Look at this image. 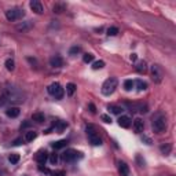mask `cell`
<instances>
[{
    "label": "cell",
    "mask_w": 176,
    "mask_h": 176,
    "mask_svg": "<svg viewBox=\"0 0 176 176\" xmlns=\"http://www.w3.org/2000/svg\"><path fill=\"white\" fill-rule=\"evenodd\" d=\"M101 118L105 122H111V117H110V116H108V114H102Z\"/></svg>",
    "instance_id": "obj_37"
},
{
    "label": "cell",
    "mask_w": 176,
    "mask_h": 176,
    "mask_svg": "<svg viewBox=\"0 0 176 176\" xmlns=\"http://www.w3.org/2000/svg\"><path fill=\"white\" fill-rule=\"evenodd\" d=\"M135 85V81L134 80H125L124 81V90L125 91H131Z\"/></svg>",
    "instance_id": "obj_25"
},
{
    "label": "cell",
    "mask_w": 176,
    "mask_h": 176,
    "mask_svg": "<svg viewBox=\"0 0 176 176\" xmlns=\"http://www.w3.org/2000/svg\"><path fill=\"white\" fill-rule=\"evenodd\" d=\"M51 176H65V172L63 171H50Z\"/></svg>",
    "instance_id": "obj_34"
},
{
    "label": "cell",
    "mask_w": 176,
    "mask_h": 176,
    "mask_svg": "<svg viewBox=\"0 0 176 176\" xmlns=\"http://www.w3.org/2000/svg\"><path fill=\"white\" fill-rule=\"evenodd\" d=\"M66 127H68V122L58 120V121H55V124H54V127H52V129H57L58 132H62L63 129H66Z\"/></svg>",
    "instance_id": "obj_17"
},
{
    "label": "cell",
    "mask_w": 176,
    "mask_h": 176,
    "mask_svg": "<svg viewBox=\"0 0 176 176\" xmlns=\"http://www.w3.org/2000/svg\"><path fill=\"white\" fill-rule=\"evenodd\" d=\"M108 109L111 111V113H114V114H121L122 111H124V109H122L121 106H114V105H110Z\"/></svg>",
    "instance_id": "obj_22"
},
{
    "label": "cell",
    "mask_w": 176,
    "mask_h": 176,
    "mask_svg": "<svg viewBox=\"0 0 176 176\" xmlns=\"http://www.w3.org/2000/svg\"><path fill=\"white\" fill-rule=\"evenodd\" d=\"M76 84H73V83H69L68 85H66V94H68L69 96H73L75 95V92H76Z\"/></svg>",
    "instance_id": "obj_19"
},
{
    "label": "cell",
    "mask_w": 176,
    "mask_h": 176,
    "mask_svg": "<svg viewBox=\"0 0 176 176\" xmlns=\"http://www.w3.org/2000/svg\"><path fill=\"white\" fill-rule=\"evenodd\" d=\"M22 143V139H17V140H14V144L15 146H18V144H21Z\"/></svg>",
    "instance_id": "obj_40"
},
{
    "label": "cell",
    "mask_w": 176,
    "mask_h": 176,
    "mask_svg": "<svg viewBox=\"0 0 176 176\" xmlns=\"http://www.w3.org/2000/svg\"><path fill=\"white\" fill-rule=\"evenodd\" d=\"M132 125H134V129L136 132H143L144 122H143V120H142V118H136L134 121V124H132Z\"/></svg>",
    "instance_id": "obj_16"
},
{
    "label": "cell",
    "mask_w": 176,
    "mask_h": 176,
    "mask_svg": "<svg viewBox=\"0 0 176 176\" xmlns=\"http://www.w3.org/2000/svg\"><path fill=\"white\" fill-rule=\"evenodd\" d=\"M32 120H33V121H36V122H44L45 117H44V114H43V113H33Z\"/></svg>",
    "instance_id": "obj_21"
},
{
    "label": "cell",
    "mask_w": 176,
    "mask_h": 176,
    "mask_svg": "<svg viewBox=\"0 0 176 176\" xmlns=\"http://www.w3.org/2000/svg\"><path fill=\"white\" fill-rule=\"evenodd\" d=\"M39 171H40V172H44V173H48V175H50V169L45 168V167H43V165H39Z\"/></svg>",
    "instance_id": "obj_38"
},
{
    "label": "cell",
    "mask_w": 176,
    "mask_h": 176,
    "mask_svg": "<svg viewBox=\"0 0 176 176\" xmlns=\"http://www.w3.org/2000/svg\"><path fill=\"white\" fill-rule=\"evenodd\" d=\"M105 66V62L103 61H96V62L92 63V69L94 70H98V69H102Z\"/></svg>",
    "instance_id": "obj_28"
},
{
    "label": "cell",
    "mask_w": 176,
    "mask_h": 176,
    "mask_svg": "<svg viewBox=\"0 0 176 176\" xmlns=\"http://www.w3.org/2000/svg\"><path fill=\"white\" fill-rule=\"evenodd\" d=\"M19 113H21V110H19V108H17V106H11V108H8L6 110L7 117H10V118H15V117H18Z\"/></svg>",
    "instance_id": "obj_13"
},
{
    "label": "cell",
    "mask_w": 176,
    "mask_h": 176,
    "mask_svg": "<svg viewBox=\"0 0 176 176\" xmlns=\"http://www.w3.org/2000/svg\"><path fill=\"white\" fill-rule=\"evenodd\" d=\"M30 26H32V24H30V22L28 21V22H24V24H19V25H17V29H18V30H22V32H24V30L29 29Z\"/></svg>",
    "instance_id": "obj_27"
},
{
    "label": "cell",
    "mask_w": 176,
    "mask_h": 176,
    "mask_svg": "<svg viewBox=\"0 0 176 176\" xmlns=\"http://www.w3.org/2000/svg\"><path fill=\"white\" fill-rule=\"evenodd\" d=\"M50 65L52 66V68H62V65H63L62 57H59V55H54V57H51Z\"/></svg>",
    "instance_id": "obj_11"
},
{
    "label": "cell",
    "mask_w": 176,
    "mask_h": 176,
    "mask_svg": "<svg viewBox=\"0 0 176 176\" xmlns=\"http://www.w3.org/2000/svg\"><path fill=\"white\" fill-rule=\"evenodd\" d=\"M87 135H88V139H90V143L94 144V146H101L102 144V139L96 135L95 129H94L92 125L87 127Z\"/></svg>",
    "instance_id": "obj_7"
},
{
    "label": "cell",
    "mask_w": 176,
    "mask_h": 176,
    "mask_svg": "<svg viewBox=\"0 0 176 176\" xmlns=\"http://www.w3.org/2000/svg\"><path fill=\"white\" fill-rule=\"evenodd\" d=\"M63 8H65V7H63V4H55V6H54V11L55 12H62Z\"/></svg>",
    "instance_id": "obj_35"
},
{
    "label": "cell",
    "mask_w": 176,
    "mask_h": 176,
    "mask_svg": "<svg viewBox=\"0 0 176 176\" xmlns=\"http://www.w3.org/2000/svg\"><path fill=\"white\" fill-rule=\"evenodd\" d=\"M37 138V134L35 131H28L26 134H25V142H32V140H35Z\"/></svg>",
    "instance_id": "obj_20"
},
{
    "label": "cell",
    "mask_w": 176,
    "mask_h": 176,
    "mask_svg": "<svg viewBox=\"0 0 176 176\" xmlns=\"http://www.w3.org/2000/svg\"><path fill=\"white\" fill-rule=\"evenodd\" d=\"M117 85H118V81H117V78H114V77L108 78V80L103 83V85H102V94H103V95H106V96L111 95V94L116 91Z\"/></svg>",
    "instance_id": "obj_3"
},
{
    "label": "cell",
    "mask_w": 176,
    "mask_h": 176,
    "mask_svg": "<svg viewBox=\"0 0 176 176\" xmlns=\"http://www.w3.org/2000/svg\"><path fill=\"white\" fill-rule=\"evenodd\" d=\"M24 17H25V11L22 8H11L6 11V18L11 22L18 21V19L24 18Z\"/></svg>",
    "instance_id": "obj_5"
},
{
    "label": "cell",
    "mask_w": 176,
    "mask_h": 176,
    "mask_svg": "<svg viewBox=\"0 0 176 176\" xmlns=\"http://www.w3.org/2000/svg\"><path fill=\"white\" fill-rule=\"evenodd\" d=\"M24 102V96L19 92L14 90V88H10V90L4 91L2 95H0V108L6 106L7 103H21Z\"/></svg>",
    "instance_id": "obj_1"
},
{
    "label": "cell",
    "mask_w": 176,
    "mask_h": 176,
    "mask_svg": "<svg viewBox=\"0 0 176 176\" xmlns=\"http://www.w3.org/2000/svg\"><path fill=\"white\" fill-rule=\"evenodd\" d=\"M151 76H153V80L155 81V83H160L162 78V72L161 69H160V66L158 65H153L151 66Z\"/></svg>",
    "instance_id": "obj_9"
},
{
    "label": "cell",
    "mask_w": 176,
    "mask_h": 176,
    "mask_svg": "<svg viewBox=\"0 0 176 176\" xmlns=\"http://www.w3.org/2000/svg\"><path fill=\"white\" fill-rule=\"evenodd\" d=\"M118 171L122 176H129V167L127 162L124 161H120L118 162Z\"/></svg>",
    "instance_id": "obj_14"
},
{
    "label": "cell",
    "mask_w": 176,
    "mask_h": 176,
    "mask_svg": "<svg viewBox=\"0 0 176 176\" xmlns=\"http://www.w3.org/2000/svg\"><path fill=\"white\" fill-rule=\"evenodd\" d=\"M127 106H128V109L131 111H140V113H146L147 111V106L143 103H128L127 102Z\"/></svg>",
    "instance_id": "obj_8"
},
{
    "label": "cell",
    "mask_w": 176,
    "mask_h": 176,
    "mask_svg": "<svg viewBox=\"0 0 176 176\" xmlns=\"http://www.w3.org/2000/svg\"><path fill=\"white\" fill-rule=\"evenodd\" d=\"M8 161L11 162V164H17V162L19 161V154H11L8 157Z\"/></svg>",
    "instance_id": "obj_31"
},
{
    "label": "cell",
    "mask_w": 176,
    "mask_h": 176,
    "mask_svg": "<svg viewBox=\"0 0 176 176\" xmlns=\"http://www.w3.org/2000/svg\"><path fill=\"white\" fill-rule=\"evenodd\" d=\"M151 127L155 134H162V132H165V129H167V117H165V114L162 111H157L153 116Z\"/></svg>",
    "instance_id": "obj_2"
},
{
    "label": "cell",
    "mask_w": 176,
    "mask_h": 176,
    "mask_svg": "<svg viewBox=\"0 0 176 176\" xmlns=\"http://www.w3.org/2000/svg\"><path fill=\"white\" fill-rule=\"evenodd\" d=\"M66 144H68V140L62 139V140H58V142H54V143L51 144V146L54 147L55 150H59V149H63V147H66Z\"/></svg>",
    "instance_id": "obj_18"
},
{
    "label": "cell",
    "mask_w": 176,
    "mask_h": 176,
    "mask_svg": "<svg viewBox=\"0 0 176 176\" xmlns=\"http://www.w3.org/2000/svg\"><path fill=\"white\" fill-rule=\"evenodd\" d=\"M83 61H84L85 63H91V62L94 61V55H92V54H84Z\"/></svg>",
    "instance_id": "obj_32"
},
{
    "label": "cell",
    "mask_w": 176,
    "mask_h": 176,
    "mask_svg": "<svg viewBox=\"0 0 176 176\" xmlns=\"http://www.w3.org/2000/svg\"><path fill=\"white\" fill-rule=\"evenodd\" d=\"M14 61L12 59H7L6 61V69L7 70H10V72H12V70H14Z\"/></svg>",
    "instance_id": "obj_29"
},
{
    "label": "cell",
    "mask_w": 176,
    "mask_h": 176,
    "mask_svg": "<svg viewBox=\"0 0 176 176\" xmlns=\"http://www.w3.org/2000/svg\"><path fill=\"white\" fill-rule=\"evenodd\" d=\"M129 58H131V61H136V59H138V55H136V54H132Z\"/></svg>",
    "instance_id": "obj_41"
},
{
    "label": "cell",
    "mask_w": 176,
    "mask_h": 176,
    "mask_svg": "<svg viewBox=\"0 0 176 176\" xmlns=\"http://www.w3.org/2000/svg\"><path fill=\"white\" fill-rule=\"evenodd\" d=\"M47 91H48V94L52 95L55 99H62L63 95H65V90L61 87L59 83H52L51 85H48Z\"/></svg>",
    "instance_id": "obj_4"
},
{
    "label": "cell",
    "mask_w": 176,
    "mask_h": 176,
    "mask_svg": "<svg viewBox=\"0 0 176 176\" xmlns=\"http://www.w3.org/2000/svg\"><path fill=\"white\" fill-rule=\"evenodd\" d=\"M77 52H80V47H72L70 51H69L70 55H75V54H77Z\"/></svg>",
    "instance_id": "obj_36"
},
{
    "label": "cell",
    "mask_w": 176,
    "mask_h": 176,
    "mask_svg": "<svg viewBox=\"0 0 176 176\" xmlns=\"http://www.w3.org/2000/svg\"><path fill=\"white\" fill-rule=\"evenodd\" d=\"M118 125L121 127V128H129V127L132 125V121L128 116H121L118 118Z\"/></svg>",
    "instance_id": "obj_12"
},
{
    "label": "cell",
    "mask_w": 176,
    "mask_h": 176,
    "mask_svg": "<svg viewBox=\"0 0 176 176\" xmlns=\"http://www.w3.org/2000/svg\"><path fill=\"white\" fill-rule=\"evenodd\" d=\"M90 109H91V113H96V108L94 103H90Z\"/></svg>",
    "instance_id": "obj_39"
},
{
    "label": "cell",
    "mask_w": 176,
    "mask_h": 176,
    "mask_svg": "<svg viewBox=\"0 0 176 176\" xmlns=\"http://www.w3.org/2000/svg\"><path fill=\"white\" fill-rule=\"evenodd\" d=\"M24 176H26V175H24Z\"/></svg>",
    "instance_id": "obj_42"
},
{
    "label": "cell",
    "mask_w": 176,
    "mask_h": 176,
    "mask_svg": "<svg viewBox=\"0 0 176 176\" xmlns=\"http://www.w3.org/2000/svg\"><path fill=\"white\" fill-rule=\"evenodd\" d=\"M83 157V154H81L80 151H77V150H73V149H69L66 150L65 153L62 154V158L65 162H73L76 161V160H78V158Z\"/></svg>",
    "instance_id": "obj_6"
},
{
    "label": "cell",
    "mask_w": 176,
    "mask_h": 176,
    "mask_svg": "<svg viewBox=\"0 0 176 176\" xmlns=\"http://www.w3.org/2000/svg\"><path fill=\"white\" fill-rule=\"evenodd\" d=\"M30 8L33 10V11L36 12V14H43V11H44V8H43V4L40 3L39 0H32L29 3Z\"/></svg>",
    "instance_id": "obj_10"
},
{
    "label": "cell",
    "mask_w": 176,
    "mask_h": 176,
    "mask_svg": "<svg viewBox=\"0 0 176 176\" xmlns=\"http://www.w3.org/2000/svg\"><path fill=\"white\" fill-rule=\"evenodd\" d=\"M50 162L52 165H55L58 162V154H57V153H52V154H50Z\"/></svg>",
    "instance_id": "obj_33"
},
{
    "label": "cell",
    "mask_w": 176,
    "mask_h": 176,
    "mask_svg": "<svg viewBox=\"0 0 176 176\" xmlns=\"http://www.w3.org/2000/svg\"><path fill=\"white\" fill-rule=\"evenodd\" d=\"M135 84L138 85V90H139V91H144L147 88V84L144 83L143 80H136V81H135Z\"/></svg>",
    "instance_id": "obj_26"
},
{
    "label": "cell",
    "mask_w": 176,
    "mask_h": 176,
    "mask_svg": "<svg viewBox=\"0 0 176 176\" xmlns=\"http://www.w3.org/2000/svg\"><path fill=\"white\" fill-rule=\"evenodd\" d=\"M160 150H161V153H162V154H169V153H171V150H172V146H171V143L161 144Z\"/></svg>",
    "instance_id": "obj_24"
},
{
    "label": "cell",
    "mask_w": 176,
    "mask_h": 176,
    "mask_svg": "<svg viewBox=\"0 0 176 176\" xmlns=\"http://www.w3.org/2000/svg\"><path fill=\"white\" fill-rule=\"evenodd\" d=\"M117 33H118V28L116 26H111L108 29V36H116Z\"/></svg>",
    "instance_id": "obj_30"
},
{
    "label": "cell",
    "mask_w": 176,
    "mask_h": 176,
    "mask_svg": "<svg viewBox=\"0 0 176 176\" xmlns=\"http://www.w3.org/2000/svg\"><path fill=\"white\" fill-rule=\"evenodd\" d=\"M47 158H48V153L47 151H39L36 154V161L39 162L40 165H44L45 161H47Z\"/></svg>",
    "instance_id": "obj_15"
},
{
    "label": "cell",
    "mask_w": 176,
    "mask_h": 176,
    "mask_svg": "<svg viewBox=\"0 0 176 176\" xmlns=\"http://www.w3.org/2000/svg\"><path fill=\"white\" fill-rule=\"evenodd\" d=\"M136 70L139 73H144L147 70V68H146V62L144 61H140V62H138L136 63Z\"/></svg>",
    "instance_id": "obj_23"
}]
</instances>
